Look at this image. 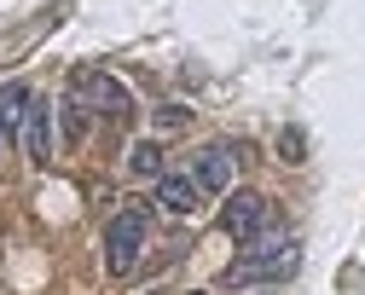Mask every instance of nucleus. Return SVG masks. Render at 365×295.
<instances>
[{
  "mask_svg": "<svg viewBox=\"0 0 365 295\" xmlns=\"http://www.w3.org/2000/svg\"><path fill=\"white\" fill-rule=\"evenodd\" d=\"M302 272V243L290 232H267L255 243H244V255L226 266V284L244 289V284H284Z\"/></svg>",
  "mask_w": 365,
  "mask_h": 295,
  "instance_id": "1",
  "label": "nucleus"
},
{
  "mask_svg": "<svg viewBox=\"0 0 365 295\" xmlns=\"http://www.w3.org/2000/svg\"><path fill=\"white\" fill-rule=\"evenodd\" d=\"M70 105L93 110V116H110V122H128L133 116V93L110 76V70H81L70 81Z\"/></svg>",
  "mask_w": 365,
  "mask_h": 295,
  "instance_id": "2",
  "label": "nucleus"
},
{
  "mask_svg": "<svg viewBox=\"0 0 365 295\" xmlns=\"http://www.w3.org/2000/svg\"><path fill=\"white\" fill-rule=\"evenodd\" d=\"M145 232H151V214H145V209H122V214H110V226H105V266H110L116 278H128L133 266H140Z\"/></svg>",
  "mask_w": 365,
  "mask_h": 295,
  "instance_id": "3",
  "label": "nucleus"
},
{
  "mask_svg": "<svg viewBox=\"0 0 365 295\" xmlns=\"http://www.w3.org/2000/svg\"><path fill=\"white\" fill-rule=\"evenodd\" d=\"M272 220H279V214H272V203H267L261 191H232V197H226V209H220V232H226V237H238V243L267 237Z\"/></svg>",
  "mask_w": 365,
  "mask_h": 295,
  "instance_id": "4",
  "label": "nucleus"
},
{
  "mask_svg": "<svg viewBox=\"0 0 365 295\" xmlns=\"http://www.w3.org/2000/svg\"><path fill=\"white\" fill-rule=\"evenodd\" d=\"M232 151L226 145H203L197 151V162H192V185L203 191V197H220V191H232Z\"/></svg>",
  "mask_w": 365,
  "mask_h": 295,
  "instance_id": "5",
  "label": "nucleus"
},
{
  "mask_svg": "<svg viewBox=\"0 0 365 295\" xmlns=\"http://www.w3.org/2000/svg\"><path fill=\"white\" fill-rule=\"evenodd\" d=\"M157 203H163L168 214H197V209H203V191L192 185V174H163V180H157Z\"/></svg>",
  "mask_w": 365,
  "mask_h": 295,
  "instance_id": "6",
  "label": "nucleus"
},
{
  "mask_svg": "<svg viewBox=\"0 0 365 295\" xmlns=\"http://www.w3.org/2000/svg\"><path fill=\"white\" fill-rule=\"evenodd\" d=\"M24 145H29V157L35 162H53V110L41 105H29V116H24Z\"/></svg>",
  "mask_w": 365,
  "mask_h": 295,
  "instance_id": "7",
  "label": "nucleus"
},
{
  "mask_svg": "<svg viewBox=\"0 0 365 295\" xmlns=\"http://www.w3.org/2000/svg\"><path fill=\"white\" fill-rule=\"evenodd\" d=\"M29 105H35V93H29L24 81H6V87H0V122H6L12 133L24 128V116H29Z\"/></svg>",
  "mask_w": 365,
  "mask_h": 295,
  "instance_id": "8",
  "label": "nucleus"
},
{
  "mask_svg": "<svg viewBox=\"0 0 365 295\" xmlns=\"http://www.w3.org/2000/svg\"><path fill=\"white\" fill-rule=\"evenodd\" d=\"M128 168L140 174V180H163V174H168V168H163V145H157V139H140V145L128 151Z\"/></svg>",
  "mask_w": 365,
  "mask_h": 295,
  "instance_id": "9",
  "label": "nucleus"
},
{
  "mask_svg": "<svg viewBox=\"0 0 365 295\" xmlns=\"http://www.w3.org/2000/svg\"><path fill=\"white\" fill-rule=\"evenodd\" d=\"M186 122H192V116L180 110V105H168V110H157V128H163V133H174V128H186Z\"/></svg>",
  "mask_w": 365,
  "mask_h": 295,
  "instance_id": "10",
  "label": "nucleus"
},
{
  "mask_svg": "<svg viewBox=\"0 0 365 295\" xmlns=\"http://www.w3.org/2000/svg\"><path fill=\"white\" fill-rule=\"evenodd\" d=\"M284 162H302V133H284Z\"/></svg>",
  "mask_w": 365,
  "mask_h": 295,
  "instance_id": "11",
  "label": "nucleus"
},
{
  "mask_svg": "<svg viewBox=\"0 0 365 295\" xmlns=\"http://www.w3.org/2000/svg\"><path fill=\"white\" fill-rule=\"evenodd\" d=\"M6 151H12V128L0 122V157H6Z\"/></svg>",
  "mask_w": 365,
  "mask_h": 295,
  "instance_id": "12",
  "label": "nucleus"
}]
</instances>
